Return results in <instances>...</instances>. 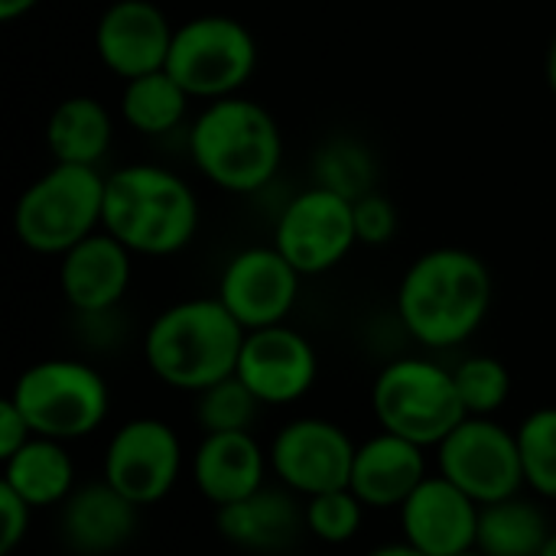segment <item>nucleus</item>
<instances>
[{
  "label": "nucleus",
  "instance_id": "1",
  "mask_svg": "<svg viewBox=\"0 0 556 556\" xmlns=\"http://www.w3.org/2000/svg\"><path fill=\"white\" fill-rule=\"evenodd\" d=\"M495 303L489 264L469 248H433L420 254L397 283V319L424 349L469 342Z\"/></svg>",
  "mask_w": 556,
  "mask_h": 556
},
{
  "label": "nucleus",
  "instance_id": "2",
  "mask_svg": "<svg viewBox=\"0 0 556 556\" xmlns=\"http://www.w3.org/2000/svg\"><path fill=\"white\" fill-rule=\"evenodd\" d=\"M248 329L218 296H192L166 306L143 332V362L173 391L199 394L238 371Z\"/></svg>",
  "mask_w": 556,
  "mask_h": 556
},
{
  "label": "nucleus",
  "instance_id": "3",
  "mask_svg": "<svg viewBox=\"0 0 556 556\" xmlns=\"http://www.w3.org/2000/svg\"><path fill=\"white\" fill-rule=\"evenodd\" d=\"M199 199L192 186L156 163H130L104 176V222L134 257H173L199 231Z\"/></svg>",
  "mask_w": 556,
  "mask_h": 556
},
{
  "label": "nucleus",
  "instance_id": "4",
  "mask_svg": "<svg viewBox=\"0 0 556 556\" xmlns=\"http://www.w3.org/2000/svg\"><path fill=\"white\" fill-rule=\"evenodd\" d=\"M186 143L195 169L231 195L261 192L283 163L277 117L244 94L208 101L189 124Z\"/></svg>",
  "mask_w": 556,
  "mask_h": 556
},
{
  "label": "nucleus",
  "instance_id": "5",
  "mask_svg": "<svg viewBox=\"0 0 556 556\" xmlns=\"http://www.w3.org/2000/svg\"><path fill=\"white\" fill-rule=\"evenodd\" d=\"M104 222V173L94 166L52 163L13 205L16 241L42 257H62Z\"/></svg>",
  "mask_w": 556,
  "mask_h": 556
},
{
  "label": "nucleus",
  "instance_id": "6",
  "mask_svg": "<svg viewBox=\"0 0 556 556\" xmlns=\"http://www.w3.org/2000/svg\"><path fill=\"white\" fill-rule=\"evenodd\" d=\"M371 410L381 430L424 450H437L469 414L459 401L453 368L433 358H394L371 384Z\"/></svg>",
  "mask_w": 556,
  "mask_h": 556
},
{
  "label": "nucleus",
  "instance_id": "7",
  "mask_svg": "<svg viewBox=\"0 0 556 556\" xmlns=\"http://www.w3.org/2000/svg\"><path fill=\"white\" fill-rule=\"evenodd\" d=\"M10 397L36 437L59 443L91 437L111 410L104 375L78 358H46L29 365L16 378Z\"/></svg>",
  "mask_w": 556,
  "mask_h": 556
},
{
  "label": "nucleus",
  "instance_id": "8",
  "mask_svg": "<svg viewBox=\"0 0 556 556\" xmlns=\"http://www.w3.org/2000/svg\"><path fill=\"white\" fill-rule=\"evenodd\" d=\"M261 62L254 33L228 13H202L176 26L166 72L192 101H222L244 91Z\"/></svg>",
  "mask_w": 556,
  "mask_h": 556
},
{
  "label": "nucleus",
  "instance_id": "9",
  "mask_svg": "<svg viewBox=\"0 0 556 556\" xmlns=\"http://www.w3.org/2000/svg\"><path fill=\"white\" fill-rule=\"evenodd\" d=\"M437 463L440 476L479 505H495L528 489L518 433L492 417H466L437 446Z\"/></svg>",
  "mask_w": 556,
  "mask_h": 556
},
{
  "label": "nucleus",
  "instance_id": "10",
  "mask_svg": "<svg viewBox=\"0 0 556 556\" xmlns=\"http://www.w3.org/2000/svg\"><path fill=\"white\" fill-rule=\"evenodd\" d=\"M355 244H358L355 202L316 182L296 192L283 205L274 225V248L303 277H319L336 270L352 254Z\"/></svg>",
  "mask_w": 556,
  "mask_h": 556
},
{
  "label": "nucleus",
  "instance_id": "11",
  "mask_svg": "<svg viewBox=\"0 0 556 556\" xmlns=\"http://www.w3.org/2000/svg\"><path fill=\"white\" fill-rule=\"evenodd\" d=\"M182 472V443L156 417H137L114 430L104 450V479L137 508L163 502Z\"/></svg>",
  "mask_w": 556,
  "mask_h": 556
},
{
  "label": "nucleus",
  "instance_id": "12",
  "mask_svg": "<svg viewBox=\"0 0 556 556\" xmlns=\"http://www.w3.org/2000/svg\"><path fill=\"white\" fill-rule=\"evenodd\" d=\"M352 437L323 417H300L277 430L270 440V469L283 489L313 498L332 489H349L355 463Z\"/></svg>",
  "mask_w": 556,
  "mask_h": 556
},
{
  "label": "nucleus",
  "instance_id": "13",
  "mask_svg": "<svg viewBox=\"0 0 556 556\" xmlns=\"http://www.w3.org/2000/svg\"><path fill=\"white\" fill-rule=\"evenodd\" d=\"M300 280L303 274L274 244H257L238 251L225 264L215 296L248 332H254L287 323L300 300Z\"/></svg>",
  "mask_w": 556,
  "mask_h": 556
},
{
  "label": "nucleus",
  "instance_id": "14",
  "mask_svg": "<svg viewBox=\"0 0 556 556\" xmlns=\"http://www.w3.org/2000/svg\"><path fill=\"white\" fill-rule=\"evenodd\" d=\"M176 26L153 0H111L94 23L98 62L121 81L166 68Z\"/></svg>",
  "mask_w": 556,
  "mask_h": 556
},
{
  "label": "nucleus",
  "instance_id": "15",
  "mask_svg": "<svg viewBox=\"0 0 556 556\" xmlns=\"http://www.w3.org/2000/svg\"><path fill=\"white\" fill-rule=\"evenodd\" d=\"M264 407H283L306 397L319 375L313 342L287 323L244 336L235 371Z\"/></svg>",
  "mask_w": 556,
  "mask_h": 556
},
{
  "label": "nucleus",
  "instance_id": "16",
  "mask_svg": "<svg viewBox=\"0 0 556 556\" xmlns=\"http://www.w3.org/2000/svg\"><path fill=\"white\" fill-rule=\"evenodd\" d=\"M397 511L404 541L424 556H456L476 547L482 505L443 476H427Z\"/></svg>",
  "mask_w": 556,
  "mask_h": 556
},
{
  "label": "nucleus",
  "instance_id": "17",
  "mask_svg": "<svg viewBox=\"0 0 556 556\" xmlns=\"http://www.w3.org/2000/svg\"><path fill=\"white\" fill-rule=\"evenodd\" d=\"M134 251L104 228L59 257V290L78 316H108L127 296Z\"/></svg>",
  "mask_w": 556,
  "mask_h": 556
},
{
  "label": "nucleus",
  "instance_id": "18",
  "mask_svg": "<svg viewBox=\"0 0 556 556\" xmlns=\"http://www.w3.org/2000/svg\"><path fill=\"white\" fill-rule=\"evenodd\" d=\"M137 505L124 498L108 479L75 485L62 502L59 531L72 554L108 556L121 551L137 531Z\"/></svg>",
  "mask_w": 556,
  "mask_h": 556
},
{
  "label": "nucleus",
  "instance_id": "19",
  "mask_svg": "<svg viewBox=\"0 0 556 556\" xmlns=\"http://www.w3.org/2000/svg\"><path fill=\"white\" fill-rule=\"evenodd\" d=\"M270 456L251 430L205 433L192 453V482L205 502L225 508L264 489Z\"/></svg>",
  "mask_w": 556,
  "mask_h": 556
},
{
  "label": "nucleus",
  "instance_id": "20",
  "mask_svg": "<svg viewBox=\"0 0 556 556\" xmlns=\"http://www.w3.org/2000/svg\"><path fill=\"white\" fill-rule=\"evenodd\" d=\"M424 479H427L424 446L381 430L378 437L365 440L355 450L349 489L362 498L365 508L388 511V508H401Z\"/></svg>",
  "mask_w": 556,
  "mask_h": 556
},
{
  "label": "nucleus",
  "instance_id": "21",
  "mask_svg": "<svg viewBox=\"0 0 556 556\" xmlns=\"http://www.w3.org/2000/svg\"><path fill=\"white\" fill-rule=\"evenodd\" d=\"M290 489H257L254 495L231 502L215 511L218 534L251 554H280L300 541L306 531L303 505L293 498Z\"/></svg>",
  "mask_w": 556,
  "mask_h": 556
},
{
  "label": "nucleus",
  "instance_id": "22",
  "mask_svg": "<svg viewBox=\"0 0 556 556\" xmlns=\"http://www.w3.org/2000/svg\"><path fill=\"white\" fill-rule=\"evenodd\" d=\"M114 143V114L94 94L62 98L46 121V150L52 163L101 166Z\"/></svg>",
  "mask_w": 556,
  "mask_h": 556
},
{
  "label": "nucleus",
  "instance_id": "23",
  "mask_svg": "<svg viewBox=\"0 0 556 556\" xmlns=\"http://www.w3.org/2000/svg\"><path fill=\"white\" fill-rule=\"evenodd\" d=\"M3 485H10L33 508L62 505L75 492V463L65 443L33 437L23 450L3 459Z\"/></svg>",
  "mask_w": 556,
  "mask_h": 556
},
{
  "label": "nucleus",
  "instance_id": "24",
  "mask_svg": "<svg viewBox=\"0 0 556 556\" xmlns=\"http://www.w3.org/2000/svg\"><path fill=\"white\" fill-rule=\"evenodd\" d=\"M189 104H192L189 91L166 68H160L124 81L117 111L121 121L140 137H166L186 121Z\"/></svg>",
  "mask_w": 556,
  "mask_h": 556
},
{
  "label": "nucleus",
  "instance_id": "25",
  "mask_svg": "<svg viewBox=\"0 0 556 556\" xmlns=\"http://www.w3.org/2000/svg\"><path fill=\"white\" fill-rule=\"evenodd\" d=\"M551 534L554 531L541 505L515 495L495 505H482L476 547L485 556H541Z\"/></svg>",
  "mask_w": 556,
  "mask_h": 556
},
{
  "label": "nucleus",
  "instance_id": "26",
  "mask_svg": "<svg viewBox=\"0 0 556 556\" xmlns=\"http://www.w3.org/2000/svg\"><path fill=\"white\" fill-rule=\"evenodd\" d=\"M313 179L316 186L336 189L345 199H362L368 192H375V179H378V163L371 156V150L355 140V137H329L316 156H313Z\"/></svg>",
  "mask_w": 556,
  "mask_h": 556
},
{
  "label": "nucleus",
  "instance_id": "27",
  "mask_svg": "<svg viewBox=\"0 0 556 556\" xmlns=\"http://www.w3.org/2000/svg\"><path fill=\"white\" fill-rule=\"evenodd\" d=\"M515 433L525 466V485L534 495L556 502V404L531 410Z\"/></svg>",
  "mask_w": 556,
  "mask_h": 556
},
{
  "label": "nucleus",
  "instance_id": "28",
  "mask_svg": "<svg viewBox=\"0 0 556 556\" xmlns=\"http://www.w3.org/2000/svg\"><path fill=\"white\" fill-rule=\"evenodd\" d=\"M261 407L264 404L254 397V391L231 375L195 394V424L202 433H238L254 427Z\"/></svg>",
  "mask_w": 556,
  "mask_h": 556
},
{
  "label": "nucleus",
  "instance_id": "29",
  "mask_svg": "<svg viewBox=\"0 0 556 556\" xmlns=\"http://www.w3.org/2000/svg\"><path fill=\"white\" fill-rule=\"evenodd\" d=\"M459 401L469 417H495L511 397V371L495 355H469L453 368Z\"/></svg>",
  "mask_w": 556,
  "mask_h": 556
},
{
  "label": "nucleus",
  "instance_id": "30",
  "mask_svg": "<svg viewBox=\"0 0 556 556\" xmlns=\"http://www.w3.org/2000/svg\"><path fill=\"white\" fill-rule=\"evenodd\" d=\"M306 531L323 544H349L362 531L365 505L352 489H332L323 495L306 498L303 505Z\"/></svg>",
  "mask_w": 556,
  "mask_h": 556
},
{
  "label": "nucleus",
  "instance_id": "31",
  "mask_svg": "<svg viewBox=\"0 0 556 556\" xmlns=\"http://www.w3.org/2000/svg\"><path fill=\"white\" fill-rule=\"evenodd\" d=\"M397 208L394 202L384 195V192H368L362 199H355V231H358V244H368V248H381V244H391L394 235H397Z\"/></svg>",
  "mask_w": 556,
  "mask_h": 556
},
{
  "label": "nucleus",
  "instance_id": "32",
  "mask_svg": "<svg viewBox=\"0 0 556 556\" xmlns=\"http://www.w3.org/2000/svg\"><path fill=\"white\" fill-rule=\"evenodd\" d=\"M29 515H33V505L0 482V554L10 556L26 541Z\"/></svg>",
  "mask_w": 556,
  "mask_h": 556
},
{
  "label": "nucleus",
  "instance_id": "33",
  "mask_svg": "<svg viewBox=\"0 0 556 556\" xmlns=\"http://www.w3.org/2000/svg\"><path fill=\"white\" fill-rule=\"evenodd\" d=\"M33 437H36V433H33L29 420L23 417V410H20V407L13 404V397L7 394V397L0 401V463L10 459L16 450H23Z\"/></svg>",
  "mask_w": 556,
  "mask_h": 556
},
{
  "label": "nucleus",
  "instance_id": "34",
  "mask_svg": "<svg viewBox=\"0 0 556 556\" xmlns=\"http://www.w3.org/2000/svg\"><path fill=\"white\" fill-rule=\"evenodd\" d=\"M42 0H0V20L3 23H16L26 13H33Z\"/></svg>",
  "mask_w": 556,
  "mask_h": 556
},
{
  "label": "nucleus",
  "instance_id": "35",
  "mask_svg": "<svg viewBox=\"0 0 556 556\" xmlns=\"http://www.w3.org/2000/svg\"><path fill=\"white\" fill-rule=\"evenodd\" d=\"M544 75H547V88H551V94L556 98V36L551 39L547 55H544Z\"/></svg>",
  "mask_w": 556,
  "mask_h": 556
},
{
  "label": "nucleus",
  "instance_id": "36",
  "mask_svg": "<svg viewBox=\"0 0 556 556\" xmlns=\"http://www.w3.org/2000/svg\"><path fill=\"white\" fill-rule=\"evenodd\" d=\"M368 556H424V554H420V551H414L407 541H401V544H384V547L371 551Z\"/></svg>",
  "mask_w": 556,
  "mask_h": 556
},
{
  "label": "nucleus",
  "instance_id": "37",
  "mask_svg": "<svg viewBox=\"0 0 556 556\" xmlns=\"http://www.w3.org/2000/svg\"><path fill=\"white\" fill-rule=\"evenodd\" d=\"M541 556H556V531L547 538V544H544V551H541Z\"/></svg>",
  "mask_w": 556,
  "mask_h": 556
},
{
  "label": "nucleus",
  "instance_id": "38",
  "mask_svg": "<svg viewBox=\"0 0 556 556\" xmlns=\"http://www.w3.org/2000/svg\"><path fill=\"white\" fill-rule=\"evenodd\" d=\"M456 556H485L479 547H472V551H463V554H456Z\"/></svg>",
  "mask_w": 556,
  "mask_h": 556
}]
</instances>
